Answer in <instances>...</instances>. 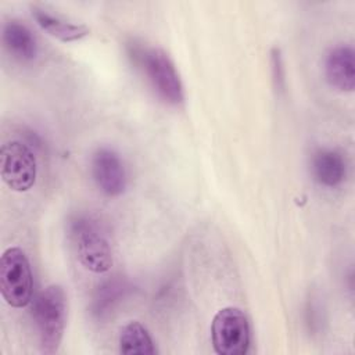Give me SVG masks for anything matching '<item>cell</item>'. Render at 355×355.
Instances as JSON below:
<instances>
[{
    "label": "cell",
    "instance_id": "obj_6",
    "mask_svg": "<svg viewBox=\"0 0 355 355\" xmlns=\"http://www.w3.org/2000/svg\"><path fill=\"white\" fill-rule=\"evenodd\" d=\"M36 158L32 150L18 141L11 140L1 146L0 175L8 189L14 191H28L36 182Z\"/></svg>",
    "mask_w": 355,
    "mask_h": 355
},
{
    "label": "cell",
    "instance_id": "obj_10",
    "mask_svg": "<svg viewBox=\"0 0 355 355\" xmlns=\"http://www.w3.org/2000/svg\"><path fill=\"white\" fill-rule=\"evenodd\" d=\"M3 43L7 51L19 61H32L37 55V40L32 31L17 19L3 25Z\"/></svg>",
    "mask_w": 355,
    "mask_h": 355
},
{
    "label": "cell",
    "instance_id": "obj_5",
    "mask_svg": "<svg viewBox=\"0 0 355 355\" xmlns=\"http://www.w3.org/2000/svg\"><path fill=\"white\" fill-rule=\"evenodd\" d=\"M136 55L158 96L169 104H180L184 97L183 85L168 54L161 49H147Z\"/></svg>",
    "mask_w": 355,
    "mask_h": 355
},
{
    "label": "cell",
    "instance_id": "obj_3",
    "mask_svg": "<svg viewBox=\"0 0 355 355\" xmlns=\"http://www.w3.org/2000/svg\"><path fill=\"white\" fill-rule=\"evenodd\" d=\"M0 291L12 308H24L32 301L33 275L25 252L18 247L7 248L0 259Z\"/></svg>",
    "mask_w": 355,
    "mask_h": 355
},
{
    "label": "cell",
    "instance_id": "obj_11",
    "mask_svg": "<svg viewBox=\"0 0 355 355\" xmlns=\"http://www.w3.org/2000/svg\"><path fill=\"white\" fill-rule=\"evenodd\" d=\"M313 179L326 187H336L343 183L347 173V166L343 155L330 148L318 150L311 162Z\"/></svg>",
    "mask_w": 355,
    "mask_h": 355
},
{
    "label": "cell",
    "instance_id": "obj_4",
    "mask_svg": "<svg viewBox=\"0 0 355 355\" xmlns=\"http://www.w3.org/2000/svg\"><path fill=\"white\" fill-rule=\"evenodd\" d=\"M211 341L219 355H244L250 347V323L236 306L219 309L211 322Z\"/></svg>",
    "mask_w": 355,
    "mask_h": 355
},
{
    "label": "cell",
    "instance_id": "obj_9",
    "mask_svg": "<svg viewBox=\"0 0 355 355\" xmlns=\"http://www.w3.org/2000/svg\"><path fill=\"white\" fill-rule=\"evenodd\" d=\"M132 284L122 276H112L104 280L94 291L90 302V313L93 318L103 320L107 319L116 306L128 297Z\"/></svg>",
    "mask_w": 355,
    "mask_h": 355
},
{
    "label": "cell",
    "instance_id": "obj_13",
    "mask_svg": "<svg viewBox=\"0 0 355 355\" xmlns=\"http://www.w3.org/2000/svg\"><path fill=\"white\" fill-rule=\"evenodd\" d=\"M119 352L123 355H154L157 348L148 330L136 320L126 323L118 338Z\"/></svg>",
    "mask_w": 355,
    "mask_h": 355
},
{
    "label": "cell",
    "instance_id": "obj_1",
    "mask_svg": "<svg viewBox=\"0 0 355 355\" xmlns=\"http://www.w3.org/2000/svg\"><path fill=\"white\" fill-rule=\"evenodd\" d=\"M68 301L60 284H50L40 291L33 305V320L37 330L39 347L43 354H54L64 337Z\"/></svg>",
    "mask_w": 355,
    "mask_h": 355
},
{
    "label": "cell",
    "instance_id": "obj_2",
    "mask_svg": "<svg viewBox=\"0 0 355 355\" xmlns=\"http://www.w3.org/2000/svg\"><path fill=\"white\" fill-rule=\"evenodd\" d=\"M68 232L76 258L83 268L93 273L111 269V245L96 219L83 214L73 215L68 222Z\"/></svg>",
    "mask_w": 355,
    "mask_h": 355
},
{
    "label": "cell",
    "instance_id": "obj_12",
    "mask_svg": "<svg viewBox=\"0 0 355 355\" xmlns=\"http://www.w3.org/2000/svg\"><path fill=\"white\" fill-rule=\"evenodd\" d=\"M32 17L44 32H47L50 36L65 43L80 40L82 37L87 36L90 32V29L83 24H75L71 21H67L36 6L32 7Z\"/></svg>",
    "mask_w": 355,
    "mask_h": 355
},
{
    "label": "cell",
    "instance_id": "obj_7",
    "mask_svg": "<svg viewBox=\"0 0 355 355\" xmlns=\"http://www.w3.org/2000/svg\"><path fill=\"white\" fill-rule=\"evenodd\" d=\"M92 176L96 186L108 197L121 196L128 183L121 157L108 147L98 148L92 157Z\"/></svg>",
    "mask_w": 355,
    "mask_h": 355
},
{
    "label": "cell",
    "instance_id": "obj_8",
    "mask_svg": "<svg viewBox=\"0 0 355 355\" xmlns=\"http://www.w3.org/2000/svg\"><path fill=\"white\" fill-rule=\"evenodd\" d=\"M324 76L329 85L340 92L355 87V53L349 44H338L329 50L324 58Z\"/></svg>",
    "mask_w": 355,
    "mask_h": 355
}]
</instances>
